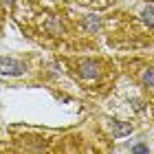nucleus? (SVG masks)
Wrapping results in <instances>:
<instances>
[{
  "instance_id": "1",
  "label": "nucleus",
  "mask_w": 154,
  "mask_h": 154,
  "mask_svg": "<svg viewBox=\"0 0 154 154\" xmlns=\"http://www.w3.org/2000/svg\"><path fill=\"white\" fill-rule=\"evenodd\" d=\"M24 71H26V66L22 64V62L11 60V57H0V73L2 75L18 77V75H24Z\"/></svg>"
},
{
  "instance_id": "4",
  "label": "nucleus",
  "mask_w": 154,
  "mask_h": 154,
  "mask_svg": "<svg viewBox=\"0 0 154 154\" xmlns=\"http://www.w3.org/2000/svg\"><path fill=\"white\" fill-rule=\"evenodd\" d=\"M48 29H51V33H55V35H60V33L64 31V24H62L57 18H51V20H48Z\"/></svg>"
},
{
  "instance_id": "2",
  "label": "nucleus",
  "mask_w": 154,
  "mask_h": 154,
  "mask_svg": "<svg viewBox=\"0 0 154 154\" xmlns=\"http://www.w3.org/2000/svg\"><path fill=\"white\" fill-rule=\"evenodd\" d=\"M130 132H132V125H130V123L112 121V134H115L117 139H121V137H125V134H130Z\"/></svg>"
},
{
  "instance_id": "8",
  "label": "nucleus",
  "mask_w": 154,
  "mask_h": 154,
  "mask_svg": "<svg viewBox=\"0 0 154 154\" xmlns=\"http://www.w3.org/2000/svg\"><path fill=\"white\" fill-rule=\"evenodd\" d=\"M132 152H148V145H134Z\"/></svg>"
},
{
  "instance_id": "7",
  "label": "nucleus",
  "mask_w": 154,
  "mask_h": 154,
  "mask_svg": "<svg viewBox=\"0 0 154 154\" xmlns=\"http://www.w3.org/2000/svg\"><path fill=\"white\" fill-rule=\"evenodd\" d=\"M86 26H88V29H97V26H99V20H97L95 16H90V18L86 20Z\"/></svg>"
},
{
  "instance_id": "9",
  "label": "nucleus",
  "mask_w": 154,
  "mask_h": 154,
  "mask_svg": "<svg viewBox=\"0 0 154 154\" xmlns=\"http://www.w3.org/2000/svg\"><path fill=\"white\" fill-rule=\"evenodd\" d=\"M9 2H11V0H9Z\"/></svg>"
},
{
  "instance_id": "6",
  "label": "nucleus",
  "mask_w": 154,
  "mask_h": 154,
  "mask_svg": "<svg viewBox=\"0 0 154 154\" xmlns=\"http://www.w3.org/2000/svg\"><path fill=\"white\" fill-rule=\"evenodd\" d=\"M143 84L154 88V68H148V71L143 73Z\"/></svg>"
},
{
  "instance_id": "5",
  "label": "nucleus",
  "mask_w": 154,
  "mask_h": 154,
  "mask_svg": "<svg viewBox=\"0 0 154 154\" xmlns=\"http://www.w3.org/2000/svg\"><path fill=\"white\" fill-rule=\"evenodd\" d=\"M143 20L148 22V26H154V7H145L143 9Z\"/></svg>"
},
{
  "instance_id": "3",
  "label": "nucleus",
  "mask_w": 154,
  "mask_h": 154,
  "mask_svg": "<svg viewBox=\"0 0 154 154\" xmlns=\"http://www.w3.org/2000/svg\"><path fill=\"white\" fill-rule=\"evenodd\" d=\"M79 75L84 77V79H93V77L97 75V66L93 64V62H84V64L79 66Z\"/></svg>"
}]
</instances>
